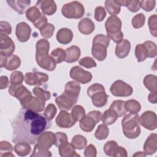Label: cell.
<instances>
[{"label": "cell", "instance_id": "obj_52", "mask_svg": "<svg viewBox=\"0 0 157 157\" xmlns=\"http://www.w3.org/2000/svg\"><path fill=\"white\" fill-rule=\"evenodd\" d=\"M57 109L53 104H49L45 108L44 115L49 120H52L56 114Z\"/></svg>", "mask_w": 157, "mask_h": 157}, {"label": "cell", "instance_id": "obj_62", "mask_svg": "<svg viewBox=\"0 0 157 157\" xmlns=\"http://www.w3.org/2000/svg\"><path fill=\"white\" fill-rule=\"evenodd\" d=\"M146 155L144 153V152H142V151H138L137 153H135L133 156H145Z\"/></svg>", "mask_w": 157, "mask_h": 157}, {"label": "cell", "instance_id": "obj_16", "mask_svg": "<svg viewBox=\"0 0 157 157\" xmlns=\"http://www.w3.org/2000/svg\"><path fill=\"white\" fill-rule=\"evenodd\" d=\"M15 46L13 40L8 36L0 35V53L5 57L13 55Z\"/></svg>", "mask_w": 157, "mask_h": 157}, {"label": "cell", "instance_id": "obj_29", "mask_svg": "<svg viewBox=\"0 0 157 157\" xmlns=\"http://www.w3.org/2000/svg\"><path fill=\"white\" fill-rule=\"evenodd\" d=\"M58 151L59 155L62 157L80 156V155L76 153L73 145L68 142L60 145L58 147Z\"/></svg>", "mask_w": 157, "mask_h": 157}, {"label": "cell", "instance_id": "obj_58", "mask_svg": "<svg viewBox=\"0 0 157 157\" xmlns=\"http://www.w3.org/2000/svg\"><path fill=\"white\" fill-rule=\"evenodd\" d=\"M97 154V151L95 147L92 145L90 144L85 147L84 151V156L85 157H95Z\"/></svg>", "mask_w": 157, "mask_h": 157}, {"label": "cell", "instance_id": "obj_28", "mask_svg": "<svg viewBox=\"0 0 157 157\" xmlns=\"http://www.w3.org/2000/svg\"><path fill=\"white\" fill-rule=\"evenodd\" d=\"M65 61L68 63H72L77 61L81 54L80 48L76 45H72L67 48L66 50Z\"/></svg>", "mask_w": 157, "mask_h": 157}, {"label": "cell", "instance_id": "obj_2", "mask_svg": "<svg viewBox=\"0 0 157 157\" xmlns=\"http://www.w3.org/2000/svg\"><path fill=\"white\" fill-rule=\"evenodd\" d=\"M36 59L38 66L48 71H54L56 63L48 55L49 42L45 39L39 40L36 43Z\"/></svg>", "mask_w": 157, "mask_h": 157}, {"label": "cell", "instance_id": "obj_41", "mask_svg": "<svg viewBox=\"0 0 157 157\" xmlns=\"http://www.w3.org/2000/svg\"><path fill=\"white\" fill-rule=\"evenodd\" d=\"M13 150L12 145L7 141H1L0 143V156H14L12 153Z\"/></svg>", "mask_w": 157, "mask_h": 157}, {"label": "cell", "instance_id": "obj_50", "mask_svg": "<svg viewBox=\"0 0 157 157\" xmlns=\"http://www.w3.org/2000/svg\"><path fill=\"white\" fill-rule=\"evenodd\" d=\"M33 92L36 96L39 97L40 98L44 99L45 101L50 99V96H51L50 91L44 90L42 88H39V87L34 88L33 90Z\"/></svg>", "mask_w": 157, "mask_h": 157}, {"label": "cell", "instance_id": "obj_34", "mask_svg": "<svg viewBox=\"0 0 157 157\" xmlns=\"http://www.w3.org/2000/svg\"><path fill=\"white\" fill-rule=\"evenodd\" d=\"M144 84L151 92L157 91V77L155 75H147L144 77Z\"/></svg>", "mask_w": 157, "mask_h": 157}, {"label": "cell", "instance_id": "obj_14", "mask_svg": "<svg viewBox=\"0 0 157 157\" xmlns=\"http://www.w3.org/2000/svg\"><path fill=\"white\" fill-rule=\"evenodd\" d=\"M139 124L148 130L152 131L155 129L157 126L156 113L150 110L144 112L139 117Z\"/></svg>", "mask_w": 157, "mask_h": 157}, {"label": "cell", "instance_id": "obj_51", "mask_svg": "<svg viewBox=\"0 0 157 157\" xmlns=\"http://www.w3.org/2000/svg\"><path fill=\"white\" fill-rule=\"evenodd\" d=\"M78 63L80 65L83 66L85 68L90 69L92 67H95L97 66V64L95 62V61L90 56H86L84 58H82L80 59L78 61Z\"/></svg>", "mask_w": 157, "mask_h": 157}, {"label": "cell", "instance_id": "obj_47", "mask_svg": "<svg viewBox=\"0 0 157 157\" xmlns=\"http://www.w3.org/2000/svg\"><path fill=\"white\" fill-rule=\"evenodd\" d=\"M145 21V15L143 13H139L136 15L132 19V26L138 29L142 27L144 25Z\"/></svg>", "mask_w": 157, "mask_h": 157}, {"label": "cell", "instance_id": "obj_49", "mask_svg": "<svg viewBox=\"0 0 157 157\" xmlns=\"http://www.w3.org/2000/svg\"><path fill=\"white\" fill-rule=\"evenodd\" d=\"M144 45L147 50L148 57L155 58L157 54V47L156 44L150 40H147L144 43Z\"/></svg>", "mask_w": 157, "mask_h": 157}, {"label": "cell", "instance_id": "obj_33", "mask_svg": "<svg viewBox=\"0 0 157 157\" xmlns=\"http://www.w3.org/2000/svg\"><path fill=\"white\" fill-rule=\"evenodd\" d=\"M109 109L114 110L118 115V117L125 115L127 112L125 108V101L122 100L114 101L110 105Z\"/></svg>", "mask_w": 157, "mask_h": 157}, {"label": "cell", "instance_id": "obj_54", "mask_svg": "<svg viewBox=\"0 0 157 157\" xmlns=\"http://www.w3.org/2000/svg\"><path fill=\"white\" fill-rule=\"evenodd\" d=\"M106 16V12L102 6H98L94 10V18L97 21H102Z\"/></svg>", "mask_w": 157, "mask_h": 157}, {"label": "cell", "instance_id": "obj_6", "mask_svg": "<svg viewBox=\"0 0 157 157\" xmlns=\"http://www.w3.org/2000/svg\"><path fill=\"white\" fill-rule=\"evenodd\" d=\"M85 13L83 6L78 1H74L65 4L61 8L62 15L69 19H78L82 18Z\"/></svg>", "mask_w": 157, "mask_h": 157}, {"label": "cell", "instance_id": "obj_36", "mask_svg": "<svg viewBox=\"0 0 157 157\" xmlns=\"http://www.w3.org/2000/svg\"><path fill=\"white\" fill-rule=\"evenodd\" d=\"M105 8L111 15H118L121 10V6L114 0H107L104 3Z\"/></svg>", "mask_w": 157, "mask_h": 157}, {"label": "cell", "instance_id": "obj_30", "mask_svg": "<svg viewBox=\"0 0 157 157\" xmlns=\"http://www.w3.org/2000/svg\"><path fill=\"white\" fill-rule=\"evenodd\" d=\"M80 91V86L79 83L75 81H69L65 85L64 91L69 96L78 98Z\"/></svg>", "mask_w": 157, "mask_h": 157}, {"label": "cell", "instance_id": "obj_25", "mask_svg": "<svg viewBox=\"0 0 157 157\" xmlns=\"http://www.w3.org/2000/svg\"><path fill=\"white\" fill-rule=\"evenodd\" d=\"M45 105V101L39 97L33 96L29 102L23 107L31 109L37 112H40L44 110Z\"/></svg>", "mask_w": 157, "mask_h": 157}, {"label": "cell", "instance_id": "obj_27", "mask_svg": "<svg viewBox=\"0 0 157 157\" xmlns=\"http://www.w3.org/2000/svg\"><path fill=\"white\" fill-rule=\"evenodd\" d=\"M57 41L61 44H68L73 39L72 31L66 28H63L59 29L56 34Z\"/></svg>", "mask_w": 157, "mask_h": 157}, {"label": "cell", "instance_id": "obj_24", "mask_svg": "<svg viewBox=\"0 0 157 157\" xmlns=\"http://www.w3.org/2000/svg\"><path fill=\"white\" fill-rule=\"evenodd\" d=\"M131 43L127 39H123L119 43L117 44L115 47V55L120 59L126 57L130 52Z\"/></svg>", "mask_w": 157, "mask_h": 157}, {"label": "cell", "instance_id": "obj_46", "mask_svg": "<svg viewBox=\"0 0 157 157\" xmlns=\"http://www.w3.org/2000/svg\"><path fill=\"white\" fill-rule=\"evenodd\" d=\"M24 75L21 71H14L11 74L10 83L13 85H18L22 83L24 80Z\"/></svg>", "mask_w": 157, "mask_h": 157}, {"label": "cell", "instance_id": "obj_48", "mask_svg": "<svg viewBox=\"0 0 157 157\" xmlns=\"http://www.w3.org/2000/svg\"><path fill=\"white\" fill-rule=\"evenodd\" d=\"M148 27L151 35L157 36V16L156 14L151 15L148 18Z\"/></svg>", "mask_w": 157, "mask_h": 157}, {"label": "cell", "instance_id": "obj_59", "mask_svg": "<svg viewBox=\"0 0 157 157\" xmlns=\"http://www.w3.org/2000/svg\"><path fill=\"white\" fill-rule=\"evenodd\" d=\"M127 156H128V153H127L126 149L122 147L118 146V147L117 148V149L113 156H114V157H117V156L126 157Z\"/></svg>", "mask_w": 157, "mask_h": 157}, {"label": "cell", "instance_id": "obj_35", "mask_svg": "<svg viewBox=\"0 0 157 157\" xmlns=\"http://www.w3.org/2000/svg\"><path fill=\"white\" fill-rule=\"evenodd\" d=\"M117 2L120 6H125L128 9L132 12H136L139 10L140 6V1H131V0H118L116 1Z\"/></svg>", "mask_w": 157, "mask_h": 157}, {"label": "cell", "instance_id": "obj_1", "mask_svg": "<svg viewBox=\"0 0 157 157\" xmlns=\"http://www.w3.org/2000/svg\"><path fill=\"white\" fill-rule=\"evenodd\" d=\"M12 142H25L33 145L37 138L52 126V122L44 115L31 109L21 108L11 124Z\"/></svg>", "mask_w": 157, "mask_h": 157}, {"label": "cell", "instance_id": "obj_53", "mask_svg": "<svg viewBox=\"0 0 157 157\" xmlns=\"http://www.w3.org/2000/svg\"><path fill=\"white\" fill-rule=\"evenodd\" d=\"M55 140L54 145L59 147L62 144L67 142V137L65 133L61 132H57L55 134Z\"/></svg>", "mask_w": 157, "mask_h": 157}, {"label": "cell", "instance_id": "obj_55", "mask_svg": "<svg viewBox=\"0 0 157 157\" xmlns=\"http://www.w3.org/2000/svg\"><path fill=\"white\" fill-rule=\"evenodd\" d=\"M31 156H52V153L50 151L40 148L36 145L34 146V148Z\"/></svg>", "mask_w": 157, "mask_h": 157}, {"label": "cell", "instance_id": "obj_19", "mask_svg": "<svg viewBox=\"0 0 157 157\" xmlns=\"http://www.w3.org/2000/svg\"><path fill=\"white\" fill-rule=\"evenodd\" d=\"M55 121L56 125L61 128H70L75 124L71 115L65 110H61L59 113Z\"/></svg>", "mask_w": 157, "mask_h": 157}, {"label": "cell", "instance_id": "obj_37", "mask_svg": "<svg viewBox=\"0 0 157 157\" xmlns=\"http://www.w3.org/2000/svg\"><path fill=\"white\" fill-rule=\"evenodd\" d=\"M71 144L75 148L82 150L86 147L87 140L84 136L80 134H77L73 137L71 140Z\"/></svg>", "mask_w": 157, "mask_h": 157}, {"label": "cell", "instance_id": "obj_42", "mask_svg": "<svg viewBox=\"0 0 157 157\" xmlns=\"http://www.w3.org/2000/svg\"><path fill=\"white\" fill-rule=\"evenodd\" d=\"M71 115L72 119L75 122L80 121L81 119L85 115V110L82 105H77L73 107Z\"/></svg>", "mask_w": 157, "mask_h": 157}, {"label": "cell", "instance_id": "obj_13", "mask_svg": "<svg viewBox=\"0 0 157 157\" xmlns=\"http://www.w3.org/2000/svg\"><path fill=\"white\" fill-rule=\"evenodd\" d=\"M24 79L26 83L29 85H42L48 81V76L40 72H30L26 73Z\"/></svg>", "mask_w": 157, "mask_h": 157}, {"label": "cell", "instance_id": "obj_22", "mask_svg": "<svg viewBox=\"0 0 157 157\" xmlns=\"http://www.w3.org/2000/svg\"><path fill=\"white\" fill-rule=\"evenodd\" d=\"M144 153L146 155H151L157 150V134H151L146 139L144 145Z\"/></svg>", "mask_w": 157, "mask_h": 157}, {"label": "cell", "instance_id": "obj_10", "mask_svg": "<svg viewBox=\"0 0 157 157\" xmlns=\"http://www.w3.org/2000/svg\"><path fill=\"white\" fill-rule=\"evenodd\" d=\"M111 93L118 97H127L132 94L133 89L131 85L123 80H116L110 88Z\"/></svg>", "mask_w": 157, "mask_h": 157}, {"label": "cell", "instance_id": "obj_57", "mask_svg": "<svg viewBox=\"0 0 157 157\" xmlns=\"http://www.w3.org/2000/svg\"><path fill=\"white\" fill-rule=\"evenodd\" d=\"M0 26H1V30H0L1 34L7 36L11 34L12 27L7 21H1L0 22Z\"/></svg>", "mask_w": 157, "mask_h": 157}, {"label": "cell", "instance_id": "obj_7", "mask_svg": "<svg viewBox=\"0 0 157 157\" xmlns=\"http://www.w3.org/2000/svg\"><path fill=\"white\" fill-rule=\"evenodd\" d=\"M102 113L98 110H93L85 115L80 121V128L85 132H91L95 125L101 120Z\"/></svg>", "mask_w": 157, "mask_h": 157}, {"label": "cell", "instance_id": "obj_61", "mask_svg": "<svg viewBox=\"0 0 157 157\" xmlns=\"http://www.w3.org/2000/svg\"><path fill=\"white\" fill-rule=\"evenodd\" d=\"M156 98H157V91L156 92H151L148 96V101L152 104L156 103Z\"/></svg>", "mask_w": 157, "mask_h": 157}, {"label": "cell", "instance_id": "obj_40", "mask_svg": "<svg viewBox=\"0 0 157 157\" xmlns=\"http://www.w3.org/2000/svg\"><path fill=\"white\" fill-rule=\"evenodd\" d=\"M125 108L127 112L132 113H137L141 109L140 103L135 99H129L125 102Z\"/></svg>", "mask_w": 157, "mask_h": 157}, {"label": "cell", "instance_id": "obj_31", "mask_svg": "<svg viewBox=\"0 0 157 157\" xmlns=\"http://www.w3.org/2000/svg\"><path fill=\"white\" fill-rule=\"evenodd\" d=\"M118 118L117 113L111 109L106 110L102 115L101 120L104 124L107 126L114 123Z\"/></svg>", "mask_w": 157, "mask_h": 157}, {"label": "cell", "instance_id": "obj_39", "mask_svg": "<svg viewBox=\"0 0 157 157\" xmlns=\"http://www.w3.org/2000/svg\"><path fill=\"white\" fill-rule=\"evenodd\" d=\"M50 56L56 64L61 63L65 61L66 52L61 48H56L51 52Z\"/></svg>", "mask_w": 157, "mask_h": 157}, {"label": "cell", "instance_id": "obj_26", "mask_svg": "<svg viewBox=\"0 0 157 157\" xmlns=\"http://www.w3.org/2000/svg\"><path fill=\"white\" fill-rule=\"evenodd\" d=\"M94 23L89 18H83L78 23V31L85 35L91 34L94 31Z\"/></svg>", "mask_w": 157, "mask_h": 157}, {"label": "cell", "instance_id": "obj_18", "mask_svg": "<svg viewBox=\"0 0 157 157\" xmlns=\"http://www.w3.org/2000/svg\"><path fill=\"white\" fill-rule=\"evenodd\" d=\"M20 64V58L17 55H12L7 57L1 55V67H4L8 71H13L18 68Z\"/></svg>", "mask_w": 157, "mask_h": 157}, {"label": "cell", "instance_id": "obj_4", "mask_svg": "<svg viewBox=\"0 0 157 157\" xmlns=\"http://www.w3.org/2000/svg\"><path fill=\"white\" fill-rule=\"evenodd\" d=\"M110 44V39L107 36L99 34L94 36L93 40L91 54L98 61H103L107 56V48Z\"/></svg>", "mask_w": 157, "mask_h": 157}, {"label": "cell", "instance_id": "obj_32", "mask_svg": "<svg viewBox=\"0 0 157 157\" xmlns=\"http://www.w3.org/2000/svg\"><path fill=\"white\" fill-rule=\"evenodd\" d=\"M15 152L20 156H25L29 155L31 151L29 143L25 142H18L14 146Z\"/></svg>", "mask_w": 157, "mask_h": 157}, {"label": "cell", "instance_id": "obj_12", "mask_svg": "<svg viewBox=\"0 0 157 157\" xmlns=\"http://www.w3.org/2000/svg\"><path fill=\"white\" fill-rule=\"evenodd\" d=\"M77 100V98L69 96L65 92H63L61 95L56 98L55 102L61 110L68 111L73 108Z\"/></svg>", "mask_w": 157, "mask_h": 157}, {"label": "cell", "instance_id": "obj_23", "mask_svg": "<svg viewBox=\"0 0 157 157\" xmlns=\"http://www.w3.org/2000/svg\"><path fill=\"white\" fill-rule=\"evenodd\" d=\"M7 4L15 11L20 14H23L29 9L31 4V1L29 0H19V1H7Z\"/></svg>", "mask_w": 157, "mask_h": 157}, {"label": "cell", "instance_id": "obj_20", "mask_svg": "<svg viewBox=\"0 0 157 157\" xmlns=\"http://www.w3.org/2000/svg\"><path fill=\"white\" fill-rule=\"evenodd\" d=\"M31 29L29 25L25 22H20L17 25L15 34L18 40L21 42L28 41L30 37Z\"/></svg>", "mask_w": 157, "mask_h": 157}, {"label": "cell", "instance_id": "obj_60", "mask_svg": "<svg viewBox=\"0 0 157 157\" xmlns=\"http://www.w3.org/2000/svg\"><path fill=\"white\" fill-rule=\"evenodd\" d=\"M9 85V79L7 76H1L0 81V88L1 90L6 88Z\"/></svg>", "mask_w": 157, "mask_h": 157}, {"label": "cell", "instance_id": "obj_11", "mask_svg": "<svg viewBox=\"0 0 157 157\" xmlns=\"http://www.w3.org/2000/svg\"><path fill=\"white\" fill-rule=\"evenodd\" d=\"M69 75L75 82L82 84L90 82L93 77L90 72L84 70L78 66H75L71 68Z\"/></svg>", "mask_w": 157, "mask_h": 157}, {"label": "cell", "instance_id": "obj_17", "mask_svg": "<svg viewBox=\"0 0 157 157\" xmlns=\"http://www.w3.org/2000/svg\"><path fill=\"white\" fill-rule=\"evenodd\" d=\"M55 135L51 131H44L37 139L36 145L37 147L48 150L54 144Z\"/></svg>", "mask_w": 157, "mask_h": 157}, {"label": "cell", "instance_id": "obj_56", "mask_svg": "<svg viewBox=\"0 0 157 157\" xmlns=\"http://www.w3.org/2000/svg\"><path fill=\"white\" fill-rule=\"evenodd\" d=\"M155 1H140V6L145 11H151L155 6Z\"/></svg>", "mask_w": 157, "mask_h": 157}, {"label": "cell", "instance_id": "obj_9", "mask_svg": "<svg viewBox=\"0 0 157 157\" xmlns=\"http://www.w3.org/2000/svg\"><path fill=\"white\" fill-rule=\"evenodd\" d=\"M9 93L10 95L18 99L23 107L33 97L31 93L22 84L18 85H11L9 88Z\"/></svg>", "mask_w": 157, "mask_h": 157}, {"label": "cell", "instance_id": "obj_43", "mask_svg": "<svg viewBox=\"0 0 157 157\" xmlns=\"http://www.w3.org/2000/svg\"><path fill=\"white\" fill-rule=\"evenodd\" d=\"M109 133V129L106 125L102 124L98 126V128L95 132L94 136L98 140H103L107 137Z\"/></svg>", "mask_w": 157, "mask_h": 157}, {"label": "cell", "instance_id": "obj_3", "mask_svg": "<svg viewBox=\"0 0 157 157\" xmlns=\"http://www.w3.org/2000/svg\"><path fill=\"white\" fill-rule=\"evenodd\" d=\"M121 126L124 135L128 139H136L140 134L139 117L137 113H130L126 115L121 120Z\"/></svg>", "mask_w": 157, "mask_h": 157}, {"label": "cell", "instance_id": "obj_8", "mask_svg": "<svg viewBox=\"0 0 157 157\" xmlns=\"http://www.w3.org/2000/svg\"><path fill=\"white\" fill-rule=\"evenodd\" d=\"M26 18L31 21L34 26L40 29L47 23V18L44 14L41 13L39 9L36 6H33L29 7L26 12Z\"/></svg>", "mask_w": 157, "mask_h": 157}, {"label": "cell", "instance_id": "obj_38", "mask_svg": "<svg viewBox=\"0 0 157 157\" xmlns=\"http://www.w3.org/2000/svg\"><path fill=\"white\" fill-rule=\"evenodd\" d=\"M135 56L138 62H142L148 57V52L143 44H138L135 48Z\"/></svg>", "mask_w": 157, "mask_h": 157}, {"label": "cell", "instance_id": "obj_45", "mask_svg": "<svg viewBox=\"0 0 157 157\" xmlns=\"http://www.w3.org/2000/svg\"><path fill=\"white\" fill-rule=\"evenodd\" d=\"M40 30L41 36L45 39L50 38L54 33L55 26L52 23H47L45 26L42 28Z\"/></svg>", "mask_w": 157, "mask_h": 157}, {"label": "cell", "instance_id": "obj_15", "mask_svg": "<svg viewBox=\"0 0 157 157\" xmlns=\"http://www.w3.org/2000/svg\"><path fill=\"white\" fill-rule=\"evenodd\" d=\"M121 20L116 15H110L109 17L105 23L107 36H110L121 32Z\"/></svg>", "mask_w": 157, "mask_h": 157}, {"label": "cell", "instance_id": "obj_44", "mask_svg": "<svg viewBox=\"0 0 157 157\" xmlns=\"http://www.w3.org/2000/svg\"><path fill=\"white\" fill-rule=\"evenodd\" d=\"M118 145L115 140H110L106 142L104 146V151L109 156H113L115 153Z\"/></svg>", "mask_w": 157, "mask_h": 157}, {"label": "cell", "instance_id": "obj_5", "mask_svg": "<svg viewBox=\"0 0 157 157\" xmlns=\"http://www.w3.org/2000/svg\"><path fill=\"white\" fill-rule=\"evenodd\" d=\"M87 94L91 98L93 104L97 107L104 106L109 98L104 86L97 83L91 85L88 88Z\"/></svg>", "mask_w": 157, "mask_h": 157}, {"label": "cell", "instance_id": "obj_21", "mask_svg": "<svg viewBox=\"0 0 157 157\" xmlns=\"http://www.w3.org/2000/svg\"><path fill=\"white\" fill-rule=\"evenodd\" d=\"M39 9H40L42 13L47 15H52L56 11V4L52 0L38 1L36 6Z\"/></svg>", "mask_w": 157, "mask_h": 157}]
</instances>
